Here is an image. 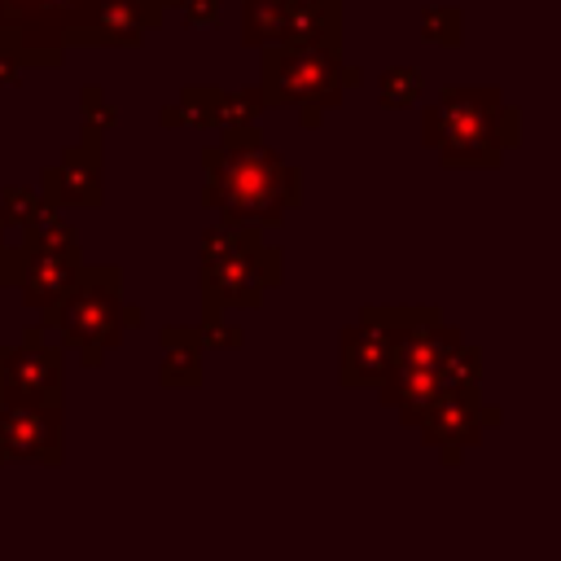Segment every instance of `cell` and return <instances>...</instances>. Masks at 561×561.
<instances>
[{
  "instance_id": "obj_1",
  "label": "cell",
  "mask_w": 561,
  "mask_h": 561,
  "mask_svg": "<svg viewBox=\"0 0 561 561\" xmlns=\"http://www.w3.org/2000/svg\"><path fill=\"white\" fill-rule=\"evenodd\" d=\"M202 171H206L202 202L224 219L272 228L285 219V210L302 202V171L285 162L276 149H267L263 140L254 145L215 140L202 149Z\"/></svg>"
},
{
  "instance_id": "obj_2",
  "label": "cell",
  "mask_w": 561,
  "mask_h": 561,
  "mask_svg": "<svg viewBox=\"0 0 561 561\" xmlns=\"http://www.w3.org/2000/svg\"><path fill=\"white\" fill-rule=\"evenodd\" d=\"M425 145L443 153L447 167H495L504 149L517 145V110L500 101L495 88L482 83H451L443 88L438 105L425 110L421 127Z\"/></svg>"
},
{
  "instance_id": "obj_3",
  "label": "cell",
  "mask_w": 561,
  "mask_h": 561,
  "mask_svg": "<svg viewBox=\"0 0 561 561\" xmlns=\"http://www.w3.org/2000/svg\"><path fill=\"white\" fill-rule=\"evenodd\" d=\"M44 329L61 333V346H70L88 368L105 359L127 333V302H123V272L118 267H83L75 272L70 289L39 316Z\"/></svg>"
},
{
  "instance_id": "obj_4",
  "label": "cell",
  "mask_w": 561,
  "mask_h": 561,
  "mask_svg": "<svg viewBox=\"0 0 561 561\" xmlns=\"http://www.w3.org/2000/svg\"><path fill=\"white\" fill-rule=\"evenodd\" d=\"M351 83H359V66H346L337 48H298V44L263 48V70H259L263 105H294L302 127H320L324 110H333Z\"/></svg>"
},
{
  "instance_id": "obj_5",
  "label": "cell",
  "mask_w": 561,
  "mask_h": 561,
  "mask_svg": "<svg viewBox=\"0 0 561 561\" xmlns=\"http://www.w3.org/2000/svg\"><path fill=\"white\" fill-rule=\"evenodd\" d=\"M96 0H0V48L22 66H61L66 48H96Z\"/></svg>"
},
{
  "instance_id": "obj_6",
  "label": "cell",
  "mask_w": 561,
  "mask_h": 561,
  "mask_svg": "<svg viewBox=\"0 0 561 561\" xmlns=\"http://www.w3.org/2000/svg\"><path fill=\"white\" fill-rule=\"evenodd\" d=\"M285 276V254L263 241H245L232 254L202 259V316H224L228 307H259L272 285Z\"/></svg>"
},
{
  "instance_id": "obj_7",
  "label": "cell",
  "mask_w": 561,
  "mask_h": 561,
  "mask_svg": "<svg viewBox=\"0 0 561 561\" xmlns=\"http://www.w3.org/2000/svg\"><path fill=\"white\" fill-rule=\"evenodd\" d=\"M500 421L495 408L482 403L478 386L465 390V386H443L416 416V430L425 434L430 447H443V460H460L465 447H473L491 425Z\"/></svg>"
},
{
  "instance_id": "obj_8",
  "label": "cell",
  "mask_w": 561,
  "mask_h": 561,
  "mask_svg": "<svg viewBox=\"0 0 561 561\" xmlns=\"http://www.w3.org/2000/svg\"><path fill=\"white\" fill-rule=\"evenodd\" d=\"M61 465V403L0 399V465Z\"/></svg>"
},
{
  "instance_id": "obj_9",
  "label": "cell",
  "mask_w": 561,
  "mask_h": 561,
  "mask_svg": "<svg viewBox=\"0 0 561 561\" xmlns=\"http://www.w3.org/2000/svg\"><path fill=\"white\" fill-rule=\"evenodd\" d=\"M0 399L61 403V351L26 329L18 346H0Z\"/></svg>"
},
{
  "instance_id": "obj_10",
  "label": "cell",
  "mask_w": 561,
  "mask_h": 561,
  "mask_svg": "<svg viewBox=\"0 0 561 561\" xmlns=\"http://www.w3.org/2000/svg\"><path fill=\"white\" fill-rule=\"evenodd\" d=\"M39 197L53 206L70 210H92L101 206V136L83 131V140L61 149V162L44 167L39 175Z\"/></svg>"
},
{
  "instance_id": "obj_11",
  "label": "cell",
  "mask_w": 561,
  "mask_h": 561,
  "mask_svg": "<svg viewBox=\"0 0 561 561\" xmlns=\"http://www.w3.org/2000/svg\"><path fill=\"white\" fill-rule=\"evenodd\" d=\"M75 272H79V250H39V245H26L22 250V272H18L13 285H18L22 302L44 316L70 289Z\"/></svg>"
},
{
  "instance_id": "obj_12",
  "label": "cell",
  "mask_w": 561,
  "mask_h": 561,
  "mask_svg": "<svg viewBox=\"0 0 561 561\" xmlns=\"http://www.w3.org/2000/svg\"><path fill=\"white\" fill-rule=\"evenodd\" d=\"M390 359H394V342L381 324L359 316V324L342 333V381L346 386H381V377L390 373Z\"/></svg>"
},
{
  "instance_id": "obj_13",
  "label": "cell",
  "mask_w": 561,
  "mask_h": 561,
  "mask_svg": "<svg viewBox=\"0 0 561 561\" xmlns=\"http://www.w3.org/2000/svg\"><path fill=\"white\" fill-rule=\"evenodd\" d=\"M153 26H162V9H153L149 0H96L92 9L96 48H131Z\"/></svg>"
},
{
  "instance_id": "obj_14",
  "label": "cell",
  "mask_w": 561,
  "mask_h": 561,
  "mask_svg": "<svg viewBox=\"0 0 561 561\" xmlns=\"http://www.w3.org/2000/svg\"><path fill=\"white\" fill-rule=\"evenodd\" d=\"M202 342H197V324H167L162 329V368L158 381L167 390H193L202 386Z\"/></svg>"
},
{
  "instance_id": "obj_15",
  "label": "cell",
  "mask_w": 561,
  "mask_h": 561,
  "mask_svg": "<svg viewBox=\"0 0 561 561\" xmlns=\"http://www.w3.org/2000/svg\"><path fill=\"white\" fill-rule=\"evenodd\" d=\"M289 4V0H285ZM280 44H298V48H337L342 44V18L329 9H307V4H289L285 9V39Z\"/></svg>"
},
{
  "instance_id": "obj_16",
  "label": "cell",
  "mask_w": 561,
  "mask_h": 561,
  "mask_svg": "<svg viewBox=\"0 0 561 561\" xmlns=\"http://www.w3.org/2000/svg\"><path fill=\"white\" fill-rule=\"evenodd\" d=\"M285 0H241V44L272 48L285 39Z\"/></svg>"
},
{
  "instance_id": "obj_17",
  "label": "cell",
  "mask_w": 561,
  "mask_h": 561,
  "mask_svg": "<svg viewBox=\"0 0 561 561\" xmlns=\"http://www.w3.org/2000/svg\"><path fill=\"white\" fill-rule=\"evenodd\" d=\"M22 241H26V245H39V250H79L75 224L61 215V206H53V202H44V197H39L35 215L26 219V228H22Z\"/></svg>"
},
{
  "instance_id": "obj_18",
  "label": "cell",
  "mask_w": 561,
  "mask_h": 561,
  "mask_svg": "<svg viewBox=\"0 0 561 561\" xmlns=\"http://www.w3.org/2000/svg\"><path fill=\"white\" fill-rule=\"evenodd\" d=\"M215 101H219V88L188 83L171 105H162V127H210L215 123Z\"/></svg>"
},
{
  "instance_id": "obj_19",
  "label": "cell",
  "mask_w": 561,
  "mask_h": 561,
  "mask_svg": "<svg viewBox=\"0 0 561 561\" xmlns=\"http://www.w3.org/2000/svg\"><path fill=\"white\" fill-rule=\"evenodd\" d=\"M263 92L259 88H232V92H219L215 101V127H254L259 114H263Z\"/></svg>"
},
{
  "instance_id": "obj_20",
  "label": "cell",
  "mask_w": 561,
  "mask_h": 561,
  "mask_svg": "<svg viewBox=\"0 0 561 561\" xmlns=\"http://www.w3.org/2000/svg\"><path fill=\"white\" fill-rule=\"evenodd\" d=\"M421 88H425V79H421L416 66H390V70H381V79H377V96H381V105H390V110L416 105V101H421Z\"/></svg>"
},
{
  "instance_id": "obj_21",
  "label": "cell",
  "mask_w": 561,
  "mask_h": 561,
  "mask_svg": "<svg viewBox=\"0 0 561 561\" xmlns=\"http://www.w3.org/2000/svg\"><path fill=\"white\" fill-rule=\"evenodd\" d=\"M421 35H425L430 44H460V35H465V13H460L456 4H430V9L421 13Z\"/></svg>"
},
{
  "instance_id": "obj_22",
  "label": "cell",
  "mask_w": 561,
  "mask_h": 561,
  "mask_svg": "<svg viewBox=\"0 0 561 561\" xmlns=\"http://www.w3.org/2000/svg\"><path fill=\"white\" fill-rule=\"evenodd\" d=\"M79 118L88 123V131H110L114 123H118V105L114 101H105V92L96 88V83H88L83 92H79Z\"/></svg>"
},
{
  "instance_id": "obj_23",
  "label": "cell",
  "mask_w": 561,
  "mask_h": 561,
  "mask_svg": "<svg viewBox=\"0 0 561 561\" xmlns=\"http://www.w3.org/2000/svg\"><path fill=\"white\" fill-rule=\"evenodd\" d=\"M35 206H39V193L35 188H26V184H9L4 193H0V215H4V224L9 228H26V219L35 215Z\"/></svg>"
},
{
  "instance_id": "obj_24",
  "label": "cell",
  "mask_w": 561,
  "mask_h": 561,
  "mask_svg": "<svg viewBox=\"0 0 561 561\" xmlns=\"http://www.w3.org/2000/svg\"><path fill=\"white\" fill-rule=\"evenodd\" d=\"M197 342L210 346V351H237V346L245 342V333H241L232 320H224V316H202V324H197Z\"/></svg>"
},
{
  "instance_id": "obj_25",
  "label": "cell",
  "mask_w": 561,
  "mask_h": 561,
  "mask_svg": "<svg viewBox=\"0 0 561 561\" xmlns=\"http://www.w3.org/2000/svg\"><path fill=\"white\" fill-rule=\"evenodd\" d=\"M219 4L224 0H175L171 9L180 13L184 26H215L219 22Z\"/></svg>"
},
{
  "instance_id": "obj_26",
  "label": "cell",
  "mask_w": 561,
  "mask_h": 561,
  "mask_svg": "<svg viewBox=\"0 0 561 561\" xmlns=\"http://www.w3.org/2000/svg\"><path fill=\"white\" fill-rule=\"evenodd\" d=\"M22 241H9V224L0 215V285H13L18 272H22Z\"/></svg>"
},
{
  "instance_id": "obj_27",
  "label": "cell",
  "mask_w": 561,
  "mask_h": 561,
  "mask_svg": "<svg viewBox=\"0 0 561 561\" xmlns=\"http://www.w3.org/2000/svg\"><path fill=\"white\" fill-rule=\"evenodd\" d=\"M22 70H26V66H22V57H13V53H4V48H0V88H13V83L22 79Z\"/></svg>"
},
{
  "instance_id": "obj_28",
  "label": "cell",
  "mask_w": 561,
  "mask_h": 561,
  "mask_svg": "<svg viewBox=\"0 0 561 561\" xmlns=\"http://www.w3.org/2000/svg\"><path fill=\"white\" fill-rule=\"evenodd\" d=\"M289 4H307V9H329V13H342V0H289Z\"/></svg>"
},
{
  "instance_id": "obj_29",
  "label": "cell",
  "mask_w": 561,
  "mask_h": 561,
  "mask_svg": "<svg viewBox=\"0 0 561 561\" xmlns=\"http://www.w3.org/2000/svg\"><path fill=\"white\" fill-rule=\"evenodd\" d=\"M149 4H153V9H162V13H167V9H171V4H175V0H149Z\"/></svg>"
}]
</instances>
